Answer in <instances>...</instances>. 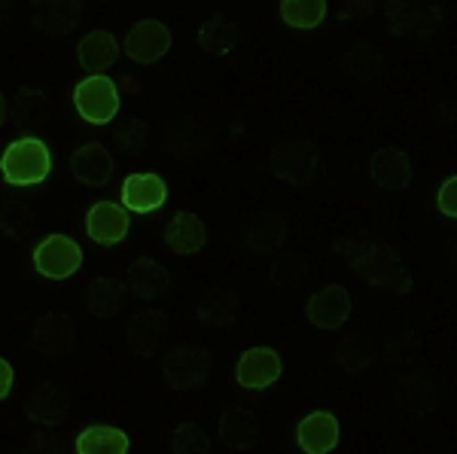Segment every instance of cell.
<instances>
[{"instance_id": "6da1fadb", "label": "cell", "mask_w": 457, "mask_h": 454, "mask_svg": "<svg viewBox=\"0 0 457 454\" xmlns=\"http://www.w3.org/2000/svg\"><path fill=\"white\" fill-rule=\"evenodd\" d=\"M333 253L360 281H366L375 290H390V293L415 290L409 268L403 266L400 253L390 244H378V241H366V238H336Z\"/></svg>"}, {"instance_id": "7a4b0ae2", "label": "cell", "mask_w": 457, "mask_h": 454, "mask_svg": "<svg viewBox=\"0 0 457 454\" xmlns=\"http://www.w3.org/2000/svg\"><path fill=\"white\" fill-rule=\"evenodd\" d=\"M53 171V153L40 137H19L0 156V174L10 186H37Z\"/></svg>"}, {"instance_id": "3957f363", "label": "cell", "mask_w": 457, "mask_h": 454, "mask_svg": "<svg viewBox=\"0 0 457 454\" xmlns=\"http://www.w3.org/2000/svg\"><path fill=\"white\" fill-rule=\"evenodd\" d=\"M211 351L193 345H174L168 348L165 360H162V382L174 393H193L211 378Z\"/></svg>"}, {"instance_id": "277c9868", "label": "cell", "mask_w": 457, "mask_h": 454, "mask_svg": "<svg viewBox=\"0 0 457 454\" xmlns=\"http://www.w3.org/2000/svg\"><path fill=\"white\" fill-rule=\"evenodd\" d=\"M269 168L278 180L290 186H308L320 168V150L312 141H284L271 150Z\"/></svg>"}, {"instance_id": "5b68a950", "label": "cell", "mask_w": 457, "mask_h": 454, "mask_svg": "<svg viewBox=\"0 0 457 454\" xmlns=\"http://www.w3.org/2000/svg\"><path fill=\"white\" fill-rule=\"evenodd\" d=\"M120 89L110 77H86L73 89V107L88 126H107L120 113Z\"/></svg>"}, {"instance_id": "8992f818", "label": "cell", "mask_w": 457, "mask_h": 454, "mask_svg": "<svg viewBox=\"0 0 457 454\" xmlns=\"http://www.w3.org/2000/svg\"><path fill=\"white\" fill-rule=\"evenodd\" d=\"M387 31L394 37H430L442 25V6L427 0H387Z\"/></svg>"}, {"instance_id": "52a82bcc", "label": "cell", "mask_w": 457, "mask_h": 454, "mask_svg": "<svg viewBox=\"0 0 457 454\" xmlns=\"http://www.w3.org/2000/svg\"><path fill=\"white\" fill-rule=\"evenodd\" d=\"M34 268L49 281H64V277L77 275L83 266V251L68 235H46L34 247Z\"/></svg>"}, {"instance_id": "ba28073f", "label": "cell", "mask_w": 457, "mask_h": 454, "mask_svg": "<svg viewBox=\"0 0 457 454\" xmlns=\"http://www.w3.org/2000/svg\"><path fill=\"white\" fill-rule=\"evenodd\" d=\"M305 318L312 320V326L336 333L348 324L351 318V293L345 284H323L317 287L305 302Z\"/></svg>"}, {"instance_id": "9c48e42d", "label": "cell", "mask_w": 457, "mask_h": 454, "mask_svg": "<svg viewBox=\"0 0 457 454\" xmlns=\"http://www.w3.org/2000/svg\"><path fill=\"white\" fill-rule=\"evenodd\" d=\"M120 49L135 64H153L171 49V28L159 19H141L129 28Z\"/></svg>"}, {"instance_id": "30bf717a", "label": "cell", "mask_w": 457, "mask_h": 454, "mask_svg": "<svg viewBox=\"0 0 457 454\" xmlns=\"http://www.w3.org/2000/svg\"><path fill=\"white\" fill-rule=\"evenodd\" d=\"M71 415V397L58 384H37L25 397V418L40 430H55Z\"/></svg>"}, {"instance_id": "8fae6325", "label": "cell", "mask_w": 457, "mask_h": 454, "mask_svg": "<svg viewBox=\"0 0 457 454\" xmlns=\"http://www.w3.org/2000/svg\"><path fill=\"white\" fill-rule=\"evenodd\" d=\"M284 363L281 354L275 348H250L238 357V366H235V382L245 391H265L281 378Z\"/></svg>"}, {"instance_id": "7c38bea8", "label": "cell", "mask_w": 457, "mask_h": 454, "mask_svg": "<svg viewBox=\"0 0 457 454\" xmlns=\"http://www.w3.org/2000/svg\"><path fill=\"white\" fill-rule=\"evenodd\" d=\"M71 177L79 183V186H88V189H98V186H107L116 174V162L110 156V150L104 144L92 141L86 146H77L71 156Z\"/></svg>"}, {"instance_id": "4fadbf2b", "label": "cell", "mask_w": 457, "mask_h": 454, "mask_svg": "<svg viewBox=\"0 0 457 454\" xmlns=\"http://www.w3.org/2000/svg\"><path fill=\"white\" fill-rule=\"evenodd\" d=\"M73 342H77L73 320L64 311H43L31 324V345L46 357L68 354Z\"/></svg>"}, {"instance_id": "5bb4252c", "label": "cell", "mask_w": 457, "mask_h": 454, "mask_svg": "<svg viewBox=\"0 0 457 454\" xmlns=\"http://www.w3.org/2000/svg\"><path fill=\"white\" fill-rule=\"evenodd\" d=\"M162 241H165L168 251L177 256L202 253L204 244H208V226H204V219L193 214V210H177L165 223V229H162Z\"/></svg>"}, {"instance_id": "9a60e30c", "label": "cell", "mask_w": 457, "mask_h": 454, "mask_svg": "<svg viewBox=\"0 0 457 454\" xmlns=\"http://www.w3.org/2000/svg\"><path fill=\"white\" fill-rule=\"evenodd\" d=\"M411 159L400 146H381L370 159V177L385 193H403L411 183Z\"/></svg>"}, {"instance_id": "2e32d148", "label": "cell", "mask_w": 457, "mask_h": 454, "mask_svg": "<svg viewBox=\"0 0 457 454\" xmlns=\"http://www.w3.org/2000/svg\"><path fill=\"white\" fill-rule=\"evenodd\" d=\"M129 226H131L129 210L116 202H98V204H92L88 214H86L88 238L101 247H116L120 241H125V235H129Z\"/></svg>"}, {"instance_id": "e0dca14e", "label": "cell", "mask_w": 457, "mask_h": 454, "mask_svg": "<svg viewBox=\"0 0 457 454\" xmlns=\"http://www.w3.org/2000/svg\"><path fill=\"white\" fill-rule=\"evenodd\" d=\"M168 335V314L159 309H144L137 314H131L129 329H125V339H129V348L135 357H153L159 351V345Z\"/></svg>"}, {"instance_id": "ac0fdd59", "label": "cell", "mask_w": 457, "mask_h": 454, "mask_svg": "<svg viewBox=\"0 0 457 454\" xmlns=\"http://www.w3.org/2000/svg\"><path fill=\"white\" fill-rule=\"evenodd\" d=\"M338 436H342L338 418L333 412H327V409L308 412L296 424V445L305 454H329L338 445Z\"/></svg>"}, {"instance_id": "d6986e66", "label": "cell", "mask_w": 457, "mask_h": 454, "mask_svg": "<svg viewBox=\"0 0 457 454\" xmlns=\"http://www.w3.org/2000/svg\"><path fill=\"white\" fill-rule=\"evenodd\" d=\"M31 25L46 37H64L83 19V6L77 0H37L28 12Z\"/></svg>"}, {"instance_id": "ffe728a7", "label": "cell", "mask_w": 457, "mask_h": 454, "mask_svg": "<svg viewBox=\"0 0 457 454\" xmlns=\"http://www.w3.org/2000/svg\"><path fill=\"white\" fill-rule=\"evenodd\" d=\"M168 199V183L159 174H131L122 183V208L135 214H153Z\"/></svg>"}, {"instance_id": "44dd1931", "label": "cell", "mask_w": 457, "mask_h": 454, "mask_svg": "<svg viewBox=\"0 0 457 454\" xmlns=\"http://www.w3.org/2000/svg\"><path fill=\"white\" fill-rule=\"evenodd\" d=\"M120 40L110 31H92L77 43V64L83 70H88L92 77H104V70H110L120 58Z\"/></svg>"}, {"instance_id": "7402d4cb", "label": "cell", "mask_w": 457, "mask_h": 454, "mask_svg": "<svg viewBox=\"0 0 457 454\" xmlns=\"http://www.w3.org/2000/svg\"><path fill=\"white\" fill-rule=\"evenodd\" d=\"M168 287H171V275H168V268L153 260V256H137V260L131 262L125 290L135 299L150 302V299H159Z\"/></svg>"}, {"instance_id": "603a6c76", "label": "cell", "mask_w": 457, "mask_h": 454, "mask_svg": "<svg viewBox=\"0 0 457 454\" xmlns=\"http://www.w3.org/2000/svg\"><path fill=\"white\" fill-rule=\"evenodd\" d=\"M125 296H129V290H125L122 281H116V277H92L86 287V302H88V311H92V318L98 320H113L120 318L122 309H125Z\"/></svg>"}, {"instance_id": "cb8c5ba5", "label": "cell", "mask_w": 457, "mask_h": 454, "mask_svg": "<svg viewBox=\"0 0 457 454\" xmlns=\"http://www.w3.org/2000/svg\"><path fill=\"white\" fill-rule=\"evenodd\" d=\"M238 309H241V296L235 290H208L202 296V302L193 309V318L204 326L226 329L238 320Z\"/></svg>"}, {"instance_id": "d4e9b609", "label": "cell", "mask_w": 457, "mask_h": 454, "mask_svg": "<svg viewBox=\"0 0 457 454\" xmlns=\"http://www.w3.org/2000/svg\"><path fill=\"white\" fill-rule=\"evenodd\" d=\"M49 110H53V104H49L46 92L34 89V86H21L12 104H6V120L19 128H40L46 126Z\"/></svg>"}, {"instance_id": "484cf974", "label": "cell", "mask_w": 457, "mask_h": 454, "mask_svg": "<svg viewBox=\"0 0 457 454\" xmlns=\"http://www.w3.org/2000/svg\"><path fill=\"white\" fill-rule=\"evenodd\" d=\"M287 232H290V226L278 210H260L250 219L245 241L253 253H275L287 241Z\"/></svg>"}, {"instance_id": "4316f807", "label": "cell", "mask_w": 457, "mask_h": 454, "mask_svg": "<svg viewBox=\"0 0 457 454\" xmlns=\"http://www.w3.org/2000/svg\"><path fill=\"white\" fill-rule=\"evenodd\" d=\"M220 439L232 454L247 451L256 445V418L241 406H226L220 415Z\"/></svg>"}, {"instance_id": "83f0119b", "label": "cell", "mask_w": 457, "mask_h": 454, "mask_svg": "<svg viewBox=\"0 0 457 454\" xmlns=\"http://www.w3.org/2000/svg\"><path fill=\"white\" fill-rule=\"evenodd\" d=\"M396 406H400L403 415L409 418H427L436 409V387H433L427 378L421 376H405L400 384H396Z\"/></svg>"}, {"instance_id": "f1b7e54d", "label": "cell", "mask_w": 457, "mask_h": 454, "mask_svg": "<svg viewBox=\"0 0 457 454\" xmlns=\"http://www.w3.org/2000/svg\"><path fill=\"white\" fill-rule=\"evenodd\" d=\"M129 433L110 424H92L77 433V454H129Z\"/></svg>"}, {"instance_id": "f546056e", "label": "cell", "mask_w": 457, "mask_h": 454, "mask_svg": "<svg viewBox=\"0 0 457 454\" xmlns=\"http://www.w3.org/2000/svg\"><path fill=\"white\" fill-rule=\"evenodd\" d=\"M213 135H211V126L204 120H187L180 128L171 131L168 137V156H177V159H189V156H198L211 146Z\"/></svg>"}, {"instance_id": "4dcf8cb0", "label": "cell", "mask_w": 457, "mask_h": 454, "mask_svg": "<svg viewBox=\"0 0 457 454\" xmlns=\"http://www.w3.org/2000/svg\"><path fill=\"white\" fill-rule=\"evenodd\" d=\"M198 46L208 55H228L238 46V28L226 16H211L198 31Z\"/></svg>"}, {"instance_id": "1f68e13d", "label": "cell", "mask_w": 457, "mask_h": 454, "mask_svg": "<svg viewBox=\"0 0 457 454\" xmlns=\"http://www.w3.org/2000/svg\"><path fill=\"white\" fill-rule=\"evenodd\" d=\"M278 12H281V21L287 28H302V31H308V28L323 25L329 6H327V0H284V4L278 6Z\"/></svg>"}, {"instance_id": "d6a6232c", "label": "cell", "mask_w": 457, "mask_h": 454, "mask_svg": "<svg viewBox=\"0 0 457 454\" xmlns=\"http://www.w3.org/2000/svg\"><path fill=\"white\" fill-rule=\"evenodd\" d=\"M338 64H342V70L353 79H375L385 70V58H381V53L372 43H357V46L342 55Z\"/></svg>"}, {"instance_id": "836d02e7", "label": "cell", "mask_w": 457, "mask_h": 454, "mask_svg": "<svg viewBox=\"0 0 457 454\" xmlns=\"http://www.w3.org/2000/svg\"><path fill=\"white\" fill-rule=\"evenodd\" d=\"M146 144H150V128L144 120H125L113 131V146L125 156H141Z\"/></svg>"}, {"instance_id": "e575fe53", "label": "cell", "mask_w": 457, "mask_h": 454, "mask_svg": "<svg viewBox=\"0 0 457 454\" xmlns=\"http://www.w3.org/2000/svg\"><path fill=\"white\" fill-rule=\"evenodd\" d=\"M171 454H211V439L195 421H183L171 433Z\"/></svg>"}, {"instance_id": "d590c367", "label": "cell", "mask_w": 457, "mask_h": 454, "mask_svg": "<svg viewBox=\"0 0 457 454\" xmlns=\"http://www.w3.org/2000/svg\"><path fill=\"white\" fill-rule=\"evenodd\" d=\"M34 229V217L25 204L19 202H10L0 208V235L12 238V241H21L28 232Z\"/></svg>"}, {"instance_id": "8d00e7d4", "label": "cell", "mask_w": 457, "mask_h": 454, "mask_svg": "<svg viewBox=\"0 0 457 454\" xmlns=\"http://www.w3.org/2000/svg\"><path fill=\"white\" fill-rule=\"evenodd\" d=\"M308 277V260H299V256H281L271 268V281L281 284V287H299Z\"/></svg>"}, {"instance_id": "74e56055", "label": "cell", "mask_w": 457, "mask_h": 454, "mask_svg": "<svg viewBox=\"0 0 457 454\" xmlns=\"http://www.w3.org/2000/svg\"><path fill=\"white\" fill-rule=\"evenodd\" d=\"M64 451H68V445H64V439L55 430H37V433L28 436L25 449H21V454H64Z\"/></svg>"}, {"instance_id": "f35d334b", "label": "cell", "mask_w": 457, "mask_h": 454, "mask_svg": "<svg viewBox=\"0 0 457 454\" xmlns=\"http://www.w3.org/2000/svg\"><path fill=\"white\" fill-rule=\"evenodd\" d=\"M336 363H338V369H342V372L357 376V372H363V369H370V366H372V354L366 348H360V345H348V348H342L336 354Z\"/></svg>"}, {"instance_id": "ab89813d", "label": "cell", "mask_w": 457, "mask_h": 454, "mask_svg": "<svg viewBox=\"0 0 457 454\" xmlns=\"http://www.w3.org/2000/svg\"><path fill=\"white\" fill-rule=\"evenodd\" d=\"M436 204L439 210L445 214L448 219L457 217V177H448L445 183L439 186V195H436Z\"/></svg>"}, {"instance_id": "60d3db41", "label": "cell", "mask_w": 457, "mask_h": 454, "mask_svg": "<svg viewBox=\"0 0 457 454\" xmlns=\"http://www.w3.org/2000/svg\"><path fill=\"white\" fill-rule=\"evenodd\" d=\"M372 0H348V4L338 6V21H353V19H363L372 16Z\"/></svg>"}, {"instance_id": "b9f144b4", "label": "cell", "mask_w": 457, "mask_h": 454, "mask_svg": "<svg viewBox=\"0 0 457 454\" xmlns=\"http://www.w3.org/2000/svg\"><path fill=\"white\" fill-rule=\"evenodd\" d=\"M12 382H16V372H12V366L0 357V400H6L10 397V391H12Z\"/></svg>"}, {"instance_id": "7bdbcfd3", "label": "cell", "mask_w": 457, "mask_h": 454, "mask_svg": "<svg viewBox=\"0 0 457 454\" xmlns=\"http://www.w3.org/2000/svg\"><path fill=\"white\" fill-rule=\"evenodd\" d=\"M6 126V95L0 92V128Z\"/></svg>"}, {"instance_id": "ee69618b", "label": "cell", "mask_w": 457, "mask_h": 454, "mask_svg": "<svg viewBox=\"0 0 457 454\" xmlns=\"http://www.w3.org/2000/svg\"><path fill=\"white\" fill-rule=\"evenodd\" d=\"M10 10H12L10 4H0V19H4V16H10Z\"/></svg>"}]
</instances>
